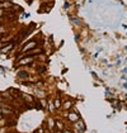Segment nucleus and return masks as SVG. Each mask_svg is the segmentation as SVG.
Instances as JSON below:
<instances>
[{
	"label": "nucleus",
	"mask_w": 127,
	"mask_h": 133,
	"mask_svg": "<svg viewBox=\"0 0 127 133\" xmlns=\"http://www.w3.org/2000/svg\"><path fill=\"white\" fill-rule=\"evenodd\" d=\"M71 106V103L70 102H67V103H65V105H64V108H65V109H69Z\"/></svg>",
	"instance_id": "obj_7"
},
{
	"label": "nucleus",
	"mask_w": 127,
	"mask_h": 133,
	"mask_svg": "<svg viewBox=\"0 0 127 133\" xmlns=\"http://www.w3.org/2000/svg\"><path fill=\"white\" fill-rule=\"evenodd\" d=\"M33 62V57L32 56H24V57H20V60L18 61V65H28V63H32Z\"/></svg>",
	"instance_id": "obj_2"
},
{
	"label": "nucleus",
	"mask_w": 127,
	"mask_h": 133,
	"mask_svg": "<svg viewBox=\"0 0 127 133\" xmlns=\"http://www.w3.org/2000/svg\"><path fill=\"white\" fill-rule=\"evenodd\" d=\"M56 126H57V128H59V129H62V124L60 123V122H57V123H56Z\"/></svg>",
	"instance_id": "obj_10"
},
{
	"label": "nucleus",
	"mask_w": 127,
	"mask_h": 133,
	"mask_svg": "<svg viewBox=\"0 0 127 133\" xmlns=\"http://www.w3.org/2000/svg\"><path fill=\"white\" fill-rule=\"evenodd\" d=\"M55 108H60V100H56L55 102Z\"/></svg>",
	"instance_id": "obj_9"
},
{
	"label": "nucleus",
	"mask_w": 127,
	"mask_h": 133,
	"mask_svg": "<svg viewBox=\"0 0 127 133\" xmlns=\"http://www.w3.org/2000/svg\"><path fill=\"white\" fill-rule=\"evenodd\" d=\"M3 119V115H1V113H0V120H1Z\"/></svg>",
	"instance_id": "obj_11"
},
{
	"label": "nucleus",
	"mask_w": 127,
	"mask_h": 133,
	"mask_svg": "<svg viewBox=\"0 0 127 133\" xmlns=\"http://www.w3.org/2000/svg\"><path fill=\"white\" fill-rule=\"evenodd\" d=\"M36 46H37V41H31V42H28V43L24 44V47H22L20 52H22V53H26V52H28L29 50L36 48Z\"/></svg>",
	"instance_id": "obj_1"
},
{
	"label": "nucleus",
	"mask_w": 127,
	"mask_h": 133,
	"mask_svg": "<svg viewBox=\"0 0 127 133\" xmlns=\"http://www.w3.org/2000/svg\"><path fill=\"white\" fill-rule=\"evenodd\" d=\"M54 124H55V123H54V120L50 119V120H48V126H50V128H54Z\"/></svg>",
	"instance_id": "obj_6"
},
{
	"label": "nucleus",
	"mask_w": 127,
	"mask_h": 133,
	"mask_svg": "<svg viewBox=\"0 0 127 133\" xmlns=\"http://www.w3.org/2000/svg\"><path fill=\"white\" fill-rule=\"evenodd\" d=\"M14 47V42H9V43H6L5 46L0 50V52H3V53H6V52H9L10 50H12Z\"/></svg>",
	"instance_id": "obj_3"
},
{
	"label": "nucleus",
	"mask_w": 127,
	"mask_h": 133,
	"mask_svg": "<svg viewBox=\"0 0 127 133\" xmlns=\"http://www.w3.org/2000/svg\"><path fill=\"white\" fill-rule=\"evenodd\" d=\"M69 119L72 120V122H76V120L79 119V117H78V114H75V113H70V114H69Z\"/></svg>",
	"instance_id": "obj_4"
},
{
	"label": "nucleus",
	"mask_w": 127,
	"mask_h": 133,
	"mask_svg": "<svg viewBox=\"0 0 127 133\" xmlns=\"http://www.w3.org/2000/svg\"><path fill=\"white\" fill-rule=\"evenodd\" d=\"M19 77H28L27 72H19Z\"/></svg>",
	"instance_id": "obj_5"
},
{
	"label": "nucleus",
	"mask_w": 127,
	"mask_h": 133,
	"mask_svg": "<svg viewBox=\"0 0 127 133\" xmlns=\"http://www.w3.org/2000/svg\"><path fill=\"white\" fill-rule=\"evenodd\" d=\"M1 33H5V28L3 26H0V34H1Z\"/></svg>",
	"instance_id": "obj_8"
}]
</instances>
